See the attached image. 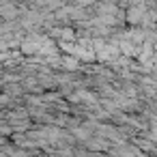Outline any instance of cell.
<instances>
[{"instance_id": "obj_3", "label": "cell", "mask_w": 157, "mask_h": 157, "mask_svg": "<svg viewBox=\"0 0 157 157\" xmlns=\"http://www.w3.org/2000/svg\"><path fill=\"white\" fill-rule=\"evenodd\" d=\"M129 22H133V24L142 22V5H140V7H138V5H133V9L129 11Z\"/></svg>"}, {"instance_id": "obj_1", "label": "cell", "mask_w": 157, "mask_h": 157, "mask_svg": "<svg viewBox=\"0 0 157 157\" xmlns=\"http://www.w3.org/2000/svg\"><path fill=\"white\" fill-rule=\"evenodd\" d=\"M86 146L93 148V151H105V148H110L108 140H103L101 136H90V138L86 140Z\"/></svg>"}, {"instance_id": "obj_4", "label": "cell", "mask_w": 157, "mask_h": 157, "mask_svg": "<svg viewBox=\"0 0 157 157\" xmlns=\"http://www.w3.org/2000/svg\"><path fill=\"white\" fill-rule=\"evenodd\" d=\"M63 65H65V67H78V60L67 56V58H63Z\"/></svg>"}, {"instance_id": "obj_2", "label": "cell", "mask_w": 157, "mask_h": 157, "mask_svg": "<svg viewBox=\"0 0 157 157\" xmlns=\"http://www.w3.org/2000/svg\"><path fill=\"white\" fill-rule=\"evenodd\" d=\"M24 93V88H22V84H5V95L11 99V97H20Z\"/></svg>"}]
</instances>
